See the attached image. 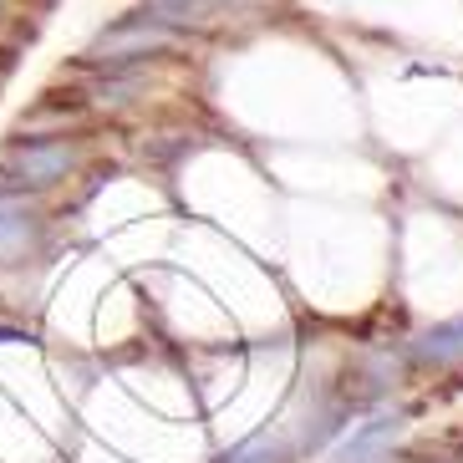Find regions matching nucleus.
<instances>
[{"label":"nucleus","mask_w":463,"mask_h":463,"mask_svg":"<svg viewBox=\"0 0 463 463\" xmlns=\"http://www.w3.org/2000/svg\"><path fill=\"white\" fill-rule=\"evenodd\" d=\"M168 42H174V31L168 26H153V21H123V26L102 31V36L87 46V56H92V61H133V56L164 52Z\"/></svg>","instance_id":"nucleus-1"},{"label":"nucleus","mask_w":463,"mask_h":463,"mask_svg":"<svg viewBox=\"0 0 463 463\" xmlns=\"http://www.w3.org/2000/svg\"><path fill=\"white\" fill-rule=\"evenodd\" d=\"M397 433H402V412H377V418L356 422L352 438L336 449V463H367V458H377L382 443H387V438H397Z\"/></svg>","instance_id":"nucleus-2"},{"label":"nucleus","mask_w":463,"mask_h":463,"mask_svg":"<svg viewBox=\"0 0 463 463\" xmlns=\"http://www.w3.org/2000/svg\"><path fill=\"white\" fill-rule=\"evenodd\" d=\"M11 164L26 184H52L71 168V148L67 143H26V148H15Z\"/></svg>","instance_id":"nucleus-3"},{"label":"nucleus","mask_w":463,"mask_h":463,"mask_svg":"<svg viewBox=\"0 0 463 463\" xmlns=\"http://www.w3.org/2000/svg\"><path fill=\"white\" fill-rule=\"evenodd\" d=\"M158 11H189V0H153Z\"/></svg>","instance_id":"nucleus-4"}]
</instances>
